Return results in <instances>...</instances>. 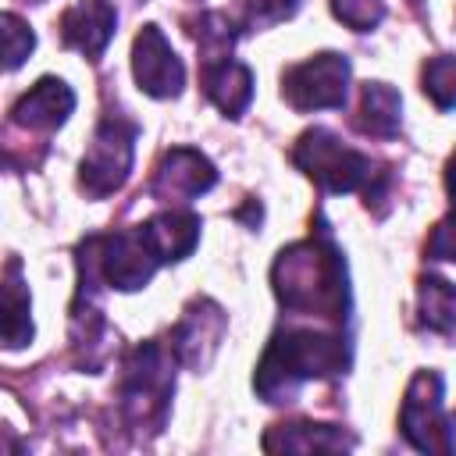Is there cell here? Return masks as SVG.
<instances>
[{
	"label": "cell",
	"mask_w": 456,
	"mask_h": 456,
	"mask_svg": "<svg viewBox=\"0 0 456 456\" xmlns=\"http://www.w3.org/2000/svg\"><path fill=\"white\" fill-rule=\"evenodd\" d=\"M271 285L292 317H324L335 328L349 321V274L346 256L321 224L317 235L285 246L271 264Z\"/></svg>",
	"instance_id": "6da1fadb"
},
{
	"label": "cell",
	"mask_w": 456,
	"mask_h": 456,
	"mask_svg": "<svg viewBox=\"0 0 456 456\" xmlns=\"http://www.w3.org/2000/svg\"><path fill=\"white\" fill-rule=\"evenodd\" d=\"M353 346L342 328H278L253 370V388L264 403H292L306 381L346 374Z\"/></svg>",
	"instance_id": "7a4b0ae2"
},
{
	"label": "cell",
	"mask_w": 456,
	"mask_h": 456,
	"mask_svg": "<svg viewBox=\"0 0 456 456\" xmlns=\"http://www.w3.org/2000/svg\"><path fill=\"white\" fill-rule=\"evenodd\" d=\"M160 260L153 256L142 228H121L110 235H86L78 242V292L96 296L100 285L118 292H139L157 274Z\"/></svg>",
	"instance_id": "3957f363"
},
{
	"label": "cell",
	"mask_w": 456,
	"mask_h": 456,
	"mask_svg": "<svg viewBox=\"0 0 456 456\" xmlns=\"http://www.w3.org/2000/svg\"><path fill=\"white\" fill-rule=\"evenodd\" d=\"M175 363L178 356L171 346H160L157 338L139 342L121 367V413L132 431L157 435L171 410L175 392Z\"/></svg>",
	"instance_id": "277c9868"
},
{
	"label": "cell",
	"mask_w": 456,
	"mask_h": 456,
	"mask_svg": "<svg viewBox=\"0 0 456 456\" xmlns=\"http://www.w3.org/2000/svg\"><path fill=\"white\" fill-rule=\"evenodd\" d=\"M292 160H296V167L306 175V178H314L324 192H335V196H342V192H367L370 185H374V160L367 157V153H360V150H353V146H346L335 132H328V128H321V125H314V128H306L299 139H296V146H292Z\"/></svg>",
	"instance_id": "5b68a950"
},
{
	"label": "cell",
	"mask_w": 456,
	"mask_h": 456,
	"mask_svg": "<svg viewBox=\"0 0 456 456\" xmlns=\"http://www.w3.org/2000/svg\"><path fill=\"white\" fill-rule=\"evenodd\" d=\"M135 139H139V125L128 121L125 114L110 110L100 118V125L78 160V185L86 196L103 200L128 182L132 160H135Z\"/></svg>",
	"instance_id": "8992f818"
},
{
	"label": "cell",
	"mask_w": 456,
	"mask_h": 456,
	"mask_svg": "<svg viewBox=\"0 0 456 456\" xmlns=\"http://www.w3.org/2000/svg\"><path fill=\"white\" fill-rule=\"evenodd\" d=\"M349 75H353V64L346 53H335V50L314 53L281 71V100L299 114L338 110L346 107V96H349Z\"/></svg>",
	"instance_id": "52a82bcc"
},
{
	"label": "cell",
	"mask_w": 456,
	"mask_h": 456,
	"mask_svg": "<svg viewBox=\"0 0 456 456\" xmlns=\"http://www.w3.org/2000/svg\"><path fill=\"white\" fill-rule=\"evenodd\" d=\"M442 399H445V385L438 370H417L410 378L406 399L399 410V431L417 452H428V456L452 452V428Z\"/></svg>",
	"instance_id": "ba28073f"
},
{
	"label": "cell",
	"mask_w": 456,
	"mask_h": 456,
	"mask_svg": "<svg viewBox=\"0 0 456 456\" xmlns=\"http://www.w3.org/2000/svg\"><path fill=\"white\" fill-rule=\"evenodd\" d=\"M224 331H228L224 310H221L214 299L200 296V299H192V303L182 310L178 324L171 328L167 346H171V353L178 356L182 367H189V370L200 374V370H207V367L214 363Z\"/></svg>",
	"instance_id": "9c48e42d"
},
{
	"label": "cell",
	"mask_w": 456,
	"mask_h": 456,
	"mask_svg": "<svg viewBox=\"0 0 456 456\" xmlns=\"http://www.w3.org/2000/svg\"><path fill=\"white\" fill-rule=\"evenodd\" d=\"M214 185H217V167L207 153L192 146H171L153 171L150 196L160 200L164 207H185L203 192H210Z\"/></svg>",
	"instance_id": "30bf717a"
},
{
	"label": "cell",
	"mask_w": 456,
	"mask_h": 456,
	"mask_svg": "<svg viewBox=\"0 0 456 456\" xmlns=\"http://www.w3.org/2000/svg\"><path fill=\"white\" fill-rule=\"evenodd\" d=\"M132 75L135 86L153 100H175L185 89V64L171 50L160 25H142L132 43Z\"/></svg>",
	"instance_id": "8fae6325"
},
{
	"label": "cell",
	"mask_w": 456,
	"mask_h": 456,
	"mask_svg": "<svg viewBox=\"0 0 456 456\" xmlns=\"http://www.w3.org/2000/svg\"><path fill=\"white\" fill-rule=\"evenodd\" d=\"M75 110V89L64 78L43 75L28 93H21L11 107V125L32 132H57Z\"/></svg>",
	"instance_id": "7c38bea8"
},
{
	"label": "cell",
	"mask_w": 456,
	"mask_h": 456,
	"mask_svg": "<svg viewBox=\"0 0 456 456\" xmlns=\"http://www.w3.org/2000/svg\"><path fill=\"white\" fill-rule=\"evenodd\" d=\"M57 28H61V43H64L68 50H78V53H86L89 61H96V57L107 50V43L114 39L118 11H114V4H107V0H75V4L61 14Z\"/></svg>",
	"instance_id": "4fadbf2b"
},
{
	"label": "cell",
	"mask_w": 456,
	"mask_h": 456,
	"mask_svg": "<svg viewBox=\"0 0 456 456\" xmlns=\"http://www.w3.org/2000/svg\"><path fill=\"white\" fill-rule=\"evenodd\" d=\"M139 228L160 264H178L196 249L203 221L189 207H164L153 217H146Z\"/></svg>",
	"instance_id": "5bb4252c"
},
{
	"label": "cell",
	"mask_w": 456,
	"mask_h": 456,
	"mask_svg": "<svg viewBox=\"0 0 456 456\" xmlns=\"http://www.w3.org/2000/svg\"><path fill=\"white\" fill-rule=\"evenodd\" d=\"M200 86L207 93V100L224 114V118H242L249 100H253V71L228 57H214L200 64Z\"/></svg>",
	"instance_id": "9a60e30c"
},
{
	"label": "cell",
	"mask_w": 456,
	"mask_h": 456,
	"mask_svg": "<svg viewBox=\"0 0 456 456\" xmlns=\"http://www.w3.org/2000/svg\"><path fill=\"white\" fill-rule=\"evenodd\" d=\"M267 452H349L356 438L335 424H314V420H289L267 428L264 442Z\"/></svg>",
	"instance_id": "2e32d148"
},
{
	"label": "cell",
	"mask_w": 456,
	"mask_h": 456,
	"mask_svg": "<svg viewBox=\"0 0 456 456\" xmlns=\"http://www.w3.org/2000/svg\"><path fill=\"white\" fill-rule=\"evenodd\" d=\"M403 125V96L388 82H363L360 103L353 114V128L374 139H392Z\"/></svg>",
	"instance_id": "e0dca14e"
},
{
	"label": "cell",
	"mask_w": 456,
	"mask_h": 456,
	"mask_svg": "<svg viewBox=\"0 0 456 456\" xmlns=\"http://www.w3.org/2000/svg\"><path fill=\"white\" fill-rule=\"evenodd\" d=\"M32 296L21 281V264L11 256L4 271V349H21L32 342Z\"/></svg>",
	"instance_id": "ac0fdd59"
},
{
	"label": "cell",
	"mask_w": 456,
	"mask_h": 456,
	"mask_svg": "<svg viewBox=\"0 0 456 456\" xmlns=\"http://www.w3.org/2000/svg\"><path fill=\"white\" fill-rule=\"evenodd\" d=\"M417 317L428 331L452 335L456 331V285L442 274L417 278Z\"/></svg>",
	"instance_id": "d6986e66"
},
{
	"label": "cell",
	"mask_w": 456,
	"mask_h": 456,
	"mask_svg": "<svg viewBox=\"0 0 456 456\" xmlns=\"http://www.w3.org/2000/svg\"><path fill=\"white\" fill-rule=\"evenodd\" d=\"M420 89L438 110L456 107V53H435L420 68Z\"/></svg>",
	"instance_id": "ffe728a7"
},
{
	"label": "cell",
	"mask_w": 456,
	"mask_h": 456,
	"mask_svg": "<svg viewBox=\"0 0 456 456\" xmlns=\"http://www.w3.org/2000/svg\"><path fill=\"white\" fill-rule=\"evenodd\" d=\"M0 25H4V68L7 71H18L25 64V57L32 53V46H36V32L14 11H7L0 18Z\"/></svg>",
	"instance_id": "44dd1931"
},
{
	"label": "cell",
	"mask_w": 456,
	"mask_h": 456,
	"mask_svg": "<svg viewBox=\"0 0 456 456\" xmlns=\"http://www.w3.org/2000/svg\"><path fill=\"white\" fill-rule=\"evenodd\" d=\"M299 11V0H242V28L260 32L278 21H289Z\"/></svg>",
	"instance_id": "7402d4cb"
},
{
	"label": "cell",
	"mask_w": 456,
	"mask_h": 456,
	"mask_svg": "<svg viewBox=\"0 0 456 456\" xmlns=\"http://www.w3.org/2000/svg\"><path fill=\"white\" fill-rule=\"evenodd\" d=\"M331 14L353 32H370L385 18V0H331Z\"/></svg>",
	"instance_id": "603a6c76"
},
{
	"label": "cell",
	"mask_w": 456,
	"mask_h": 456,
	"mask_svg": "<svg viewBox=\"0 0 456 456\" xmlns=\"http://www.w3.org/2000/svg\"><path fill=\"white\" fill-rule=\"evenodd\" d=\"M424 253H428V260H452L456 264V207H452L449 217H442L431 228V235L424 242Z\"/></svg>",
	"instance_id": "cb8c5ba5"
},
{
	"label": "cell",
	"mask_w": 456,
	"mask_h": 456,
	"mask_svg": "<svg viewBox=\"0 0 456 456\" xmlns=\"http://www.w3.org/2000/svg\"><path fill=\"white\" fill-rule=\"evenodd\" d=\"M445 192H449V200H452V207H456V150H452L449 160H445Z\"/></svg>",
	"instance_id": "d4e9b609"
},
{
	"label": "cell",
	"mask_w": 456,
	"mask_h": 456,
	"mask_svg": "<svg viewBox=\"0 0 456 456\" xmlns=\"http://www.w3.org/2000/svg\"><path fill=\"white\" fill-rule=\"evenodd\" d=\"M449 428H452V452H456V417L449 420Z\"/></svg>",
	"instance_id": "484cf974"
},
{
	"label": "cell",
	"mask_w": 456,
	"mask_h": 456,
	"mask_svg": "<svg viewBox=\"0 0 456 456\" xmlns=\"http://www.w3.org/2000/svg\"><path fill=\"white\" fill-rule=\"evenodd\" d=\"M413 4H417V0H413Z\"/></svg>",
	"instance_id": "4316f807"
}]
</instances>
